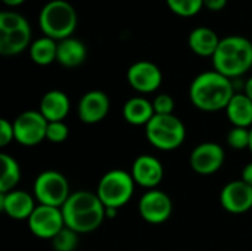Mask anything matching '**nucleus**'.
I'll return each instance as SVG.
<instances>
[{"instance_id": "obj_4", "label": "nucleus", "mask_w": 252, "mask_h": 251, "mask_svg": "<svg viewBox=\"0 0 252 251\" xmlns=\"http://www.w3.org/2000/svg\"><path fill=\"white\" fill-rule=\"evenodd\" d=\"M78 16L74 6L66 0L47 1L38 15V25L46 37L56 41L72 37L77 28Z\"/></svg>"}, {"instance_id": "obj_24", "label": "nucleus", "mask_w": 252, "mask_h": 251, "mask_svg": "<svg viewBox=\"0 0 252 251\" xmlns=\"http://www.w3.org/2000/svg\"><path fill=\"white\" fill-rule=\"evenodd\" d=\"M58 41L50 37H40L30 46V58L37 65H50L56 61Z\"/></svg>"}, {"instance_id": "obj_15", "label": "nucleus", "mask_w": 252, "mask_h": 251, "mask_svg": "<svg viewBox=\"0 0 252 251\" xmlns=\"http://www.w3.org/2000/svg\"><path fill=\"white\" fill-rule=\"evenodd\" d=\"M221 207L232 215H244L252 209V186L242 179L226 183L220 192Z\"/></svg>"}, {"instance_id": "obj_37", "label": "nucleus", "mask_w": 252, "mask_h": 251, "mask_svg": "<svg viewBox=\"0 0 252 251\" xmlns=\"http://www.w3.org/2000/svg\"><path fill=\"white\" fill-rule=\"evenodd\" d=\"M250 132H251V138H250V148H248V149L251 151V154H252V127L250 129Z\"/></svg>"}, {"instance_id": "obj_32", "label": "nucleus", "mask_w": 252, "mask_h": 251, "mask_svg": "<svg viewBox=\"0 0 252 251\" xmlns=\"http://www.w3.org/2000/svg\"><path fill=\"white\" fill-rule=\"evenodd\" d=\"M227 0H204V7L213 12H220L226 7Z\"/></svg>"}, {"instance_id": "obj_22", "label": "nucleus", "mask_w": 252, "mask_h": 251, "mask_svg": "<svg viewBox=\"0 0 252 251\" xmlns=\"http://www.w3.org/2000/svg\"><path fill=\"white\" fill-rule=\"evenodd\" d=\"M31 27L25 25L10 33L0 34V53L3 56H15L31 46Z\"/></svg>"}, {"instance_id": "obj_6", "label": "nucleus", "mask_w": 252, "mask_h": 251, "mask_svg": "<svg viewBox=\"0 0 252 251\" xmlns=\"http://www.w3.org/2000/svg\"><path fill=\"white\" fill-rule=\"evenodd\" d=\"M145 135L148 142L159 151H174L180 148L186 139V127L183 121L174 115H158L145 126Z\"/></svg>"}, {"instance_id": "obj_34", "label": "nucleus", "mask_w": 252, "mask_h": 251, "mask_svg": "<svg viewBox=\"0 0 252 251\" xmlns=\"http://www.w3.org/2000/svg\"><path fill=\"white\" fill-rule=\"evenodd\" d=\"M244 93L250 98L252 101V75L247 80V83H245V87H244Z\"/></svg>"}, {"instance_id": "obj_19", "label": "nucleus", "mask_w": 252, "mask_h": 251, "mask_svg": "<svg viewBox=\"0 0 252 251\" xmlns=\"http://www.w3.org/2000/svg\"><path fill=\"white\" fill-rule=\"evenodd\" d=\"M87 58V49L84 43L75 37H68L65 40L58 41V53L56 62H59L65 68H77Z\"/></svg>"}, {"instance_id": "obj_3", "label": "nucleus", "mask_w": 252, "mask_h": 251, "mask_svg": "<svg viewBox=\"0 0 252 251\" xmlns=\"http://www.w3.org/2000/svg\"><path fill=\"white\" fill-rule=\"evenodd\" d=\"M213 67L227 78H236L252 68V41L242 36H227L220 40Z\"/></svg>"}, {"instance_id": "obj_1", "label": "nucleus", "mask_w": 252, "mask_h": 251, "mask_svg": "<svg viewBox=\"0 0 252 251\" xmlns=\"http://www.w3.org/2000/svg\"><path fill=\"white\" fill-rule=\"evenodd\" d=\"M235 93L232 80L216 70L198 74L189 86V99L192 105L204 112L226 109Z\"/></svg>"}, {"instance_id": "obj_30", "label": "nucleus", "mask_w": 252, "mask_h": 251, "mask_svg": "<svg viewBox=\"0 0 252 251\" xmlns=\"http://www.w3.org/2000/svg\"><path fill=\"white\" fill-rule=\"evenodd\" d=\"M154 105V111L158 115H168V114H174V108H176V102L173 99L171 95L168 93H159L154 98L152 101Z\"/></svg>"}, {"instance_id": "obj_7", "label": "nucleus", "mask_w": 252, "mask_h": 251, "mask_svg": "<svg viewBox=\"0 0 252 251\" xmlns=\"http://www.w3.org/2000/svg\"><path fill=\"white\" fill-rule=\"evenodd\" d=\"M68 179L58 170L41 172L32 185V195L37 204L62 209L71 195Z\"/></svg>"}, {"instance_id": "obj_13", "label": "nucleus", "mask_w": 252, "mask_h": 251, "mask_svg": "<svg viewBox=\"0 0 252 251\" xmlns=\"http://www.w3.org/2000/svg\"><path fill=\"white\" fill-rule=\"evenodd\" d=\"M111 109L109 96L102 90H90L84 93L77 105V114L84 124H97L106 118Z\"/></svg>"}, {"instance_id": "obj_12", "label": "nucleus", "mask_w": 252, "mask_h": 251, "mask_svg": "<svg viewBox=\"0 0 252 251\" xmlns=\"http://www.w3.org/2000/svg\"><path fill=\"white\" fill-rule=\"evenodd\" d=\"M127 81L137 93L149 95L159 89L162 72L159 67L151 61H137L127 70Z\"/></svg>"}, {"instance_id": "obj_10", "label": "nucleus", "mask_w": 252, "mask_h": 251, "mask_svg": "<svg viewBox=\"0 0 252 251\" xmlns=\"http://www.w3.org/2000/svg\"><path fill=\"white\" fill-rule=\"evenodd\" d=\"M140 217L151 225H161L167 222L173 213V201L164 191L149 189L146 191L137 204Z\"/></svg>"}, {"instance_id": "obj_29", "label": "nucleus", "mask_w": 252, "mask_h": 251, "mask_svg": "<svg viewBox=\"0 0 252 251\" xmlns=\"http://www.w3.org/2000/svg\"><path fill=\"white\" fill-rule=\"evenodd\" d=\"M69 136V129L63 121H50L47 124V132H46V141L50 143H62L68 139Z\"/></svg>"}, {"instance_id": "obj_25", "label": "nucleus", "mask_w": 252, "mask_h": 251, "mask_svg": "<svg viewBox=\"0 0 252 251\" xmlns=\"http://www.w3.org/2000/svg\"><path fill=\"white\" fill-rule=\"evenodd\" d=\"M170 10L179 16H195L204 7V0H165Z\"/></svg>"}, {"instance_id": "obj_27", "label": "nucleus", "mask_w": 252, "mask_h": 251, "mask_svg": "<svg viewBox=\"0 0 252 251\" xmlns=\"http://www.w3.org/2000/svg\"><path fill=\"white\" fill-rule=\"evenodd\" d=\"M25 25H30V22L21 13L13 12V10H3V12H0V34L15 31V30L22 28Z\"/></svg>"}, {"instance_id": "obj_14", "label": "nucleus", "mask_w": 252, "mask_h": 251, "mask_svg": "<svg viewBox=\"0 0 252 251\" xmlns=\"http://www.w3.org/2000/svg\"><path fill=\"white\" fill-rule=\"evenodd\" d=\"M130 173L136 182V185L149 189H157V186L164 179V166L162 163L149 154H142L134 158Z\"/></svg>"}, {"instance_id": "obj_33", "label": "nucleus", "mask_w": 252, "mask_h": 251, "mask_svg": "<svg viewBox=\"0 0 252 251\" xmlns=\"http://www.w3.org/2000/svg\"><path fill=\"white\" fill-rule=\"evenodd\" d=\"M241 179H242L245 183H248L250 186H252V161L244 166L242 173H241Z\"/></svg>"}, {"instance_id": "obj_26", "label": "nucleus", "mask_w": 252, "mask_h": 251, "mask_svg": "<svg viewBox=\"0 0 252 251\" xmlns=\"http://www.w3.org/2000/svg\"><path fill=\"white\" fill-rule=\"evenodd\" d=\"M78 235L75 231L69 228H63L53 240H52V247L55 251H75L78 246Z\"/></svg>"}, {"instance_id": "obj_2", "label": "nucleus", "mask_w": 252, "mask_h": 251, "mask_svg": "<svg viewBox=\"0 0 252 251\" xmlns=\"http://www.w3.org/2000/svg\"><path fill=\"white\" fill-rule=\"evenodd\" d=\"M65 226L77 234L96 231L106 219V209L93 191H74L62 206Z\"/></svg>"}, {"instance_id": "obj_23", "label": "nucleus", "mask_w": 252, "mask_h": 251, "mask_svg": "<svg viewBox=\"0 0 252 251\" xmlns=\"http://www.w3.org/2000/svg\"><path fill=\"white\" fill-rule=\"evenodd\" d=\"M0 194H6L16 189V185L21 180V167L19 163L6 152L0 154Z\"/></svg>"}, {"instance_id": "obj_16", "label": "nucleus", "mask_w": 252, "mask_h": 251, "mask_svg": "<svg viewBox=\"0 0 252 251\" xmlns=\"http://www.w3.org/2000/svg\"><path fill=\"white\" fill-rule=\"evenodd\" d=\"M37 207V201L34 195L13 189L6 194H0V210L13 220H28Z\"/></svg>"}, {"instance_id": "obj_11", "label": "nucleus", "mask_w": 252, "mask_h": 251, "mask_svg": "<svg viewBox=\"0 0 252 251\" xmlns=\"http://www.w3.org/2000/svg\"><path fill=\"white\" fill-rule=\"evenodd\" d=\"M226 161L224 148L217 142H202L196 145L189 157L192 170L201 176L217 173Z\"/></svg>"}, {"instance_id": "obj_35", "label": "nucleus", "mask_w": 252, "mask_h": 251, "mask_svg": "<svg viewBox=\"0 0 252 251\" xmlns=\"http://www.w3.org/2000/svg\"><path fill=\"white\" fill-rule=\"evenodd\" d=\"M4 4H7V6H19V4H22L25 0H1Z\"/></svg>"}, {"instance_id": "obj_28", "label": "nucleus", "mask_w": 252, "mask_h": 251, "mask_svg": "<svg viewBox=\"0 0 252 251\" xmlns=\"http://www.w3.org/2000/svg\"><path fill=\"white\" fill-rule=\"evenodd\" d=\"M251 132L247 127H232L227 133V145L233 149L242 151L250 148Z\"/></svg>"}, {"instance_id": "obj_5", "label": "nucleus", "mask_w": 252, "mask_h": 251, "mask_svg": "<svg viewBox=\"0 0 252 251\" xmlns=\"http://www.w3.org/2000/svg\"><path fill=\"white\" fill-rule=\"evenodd\" d=\"M136 182L130 172L123 169H112L106 172L96 188V194L105 209H117L120 210L134 195Z\"/></svg>"}, {"instance_id": "obj_31", "label": "nucleus", "mask_w": 252, "mask_h": 251, "mask_svg": "<svg viewBox=\"0 0 252 251\" xmlns=\"http://www.w3.org/2000/svg\"><path fill=\"white\" fill-rule=\"evenodd\" d=\"M12 141H15L13 123L7 118L0 120V146H7Z\"/></svg>"}, {"instance_id": "obj_21", "label": "nucleus", "mask_w": 252, "mask_h": 251, "mask_svg": "<svg viewBox=\"0 0 252 251\" xmlns=\"http://www.w3.org/2000/svg\"><path fill=\"white\" fill-rule=\"evenodd\" d=\"M224 111L233 127H252V101L244 92L235 93Z\"/></svg>"}, {"instance_id": "obj_18", "label": "nucleus", "mask_w": 252, "mask_h": 251, "mask_svg": "<svg viewBox=\"0 0 252 251\" xmlns=\"http://www.w3.org/2000/svg\"><path fill=\"white\" fill-rule=\"evenodd\" d=\"M220 37L210 27H196L190 31L188 37L189 49L201 58H213L219 44Z\"/></svg>"}, {"instance_id": "obj_9", "label": "nucleus", "mask_w": 252, "mask_h": 251, "mask_svg": "<svg viewBox=\"0 0 252 251\" xmlns=\"http://www.w3.org/2000/svg\"><path fill=\"white\" fill-rule=\"evenodd\" d=\"M27 223H28V229L35 238L50 240V241L65 228L62 210L58 207H50L43 204H37Z\"/></svg>"}, {"instance_id": "obj_17", "label": "nucleus", "mask_w": 252, "mask_h": 251, "mask_svg": "<svg viewBox=\"0 0 252 251\" xmlns=\"http://www.w3.org/2000/svg\"><path fill=\"white\" fill-rule=\"evenodd\" d=\"M41 115L50 123V121H63L65 117L69 114L71 102L65 92L62 90H49L41 96L40 107H38Z\"/></svg>"}, {"instance_id": "obj_20", "label": "nucleus", "mask_w": 252, "mask_h": 251, "mask_svg": "<svg viewBox=\"0 0 252 251\" xmlns=\"http://www.w3.org/2000/svg\"><path fill=\"white\" fill-rule=\"evenodd\" d=\"M155 115L154 105L143 96H134L126 101L123 107V117L131 126H146Z\"/></svg>"}, {"instance_id": "obj_8", "label": "nucleus", "mask_w": 252, "mask_h": 251, "mask_svg": "<svg viewBox=\"0 0 252 251\" xmlns=\"http://www.w3.org/2000/svg\"><path fill=\"white\" fill-rule=\"evenodd\" d=\"M15 142L22 146H35L46 141V132L49 121L40 111L28 109L21 112L13 121Z\"/></svg>"}, {"instance_id": "obj_36", "label": "nucleus", "mask_w": 252, "mask_h": 251, "mask_svg": "<svg viewBox=\"0 0 252 251\" xmlns=\"http://www.w3.org/2000/svg\"><path fill=\"white\" fill-rule=\"evenodd\" d=\"M117 213H118L117 209H106V219H114Z\"/></svg>"}]
</instances>
